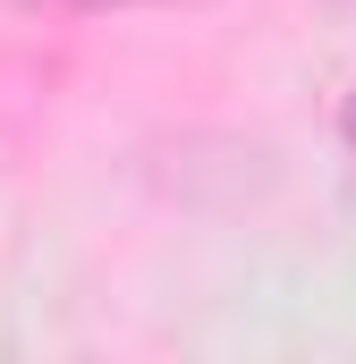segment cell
Segmentation results:
<instances>
[{"mask_svg": "<svg viewBox=\"0 0 356 364\" xmlns=\"http://www.w3.org/2000/svg\"><path fill=\"white\" fill-rule=\"evenodd\" d=\"M9 9H43V17H127V9H170V0H9Z\"/></svg>", "mask_w": 356, "mask_h": 364, "instance_id": "cell-1", "label": "cell"}, {"mask_svg": "<svg viewBox=\"0 0 356 364\" xmlns=\"http://www.w3.org/2000/svg\"><path fill=\"white\" fill-rule=\"evenodd\" d=\"M340 144L356 153V85H348V102H340Z\"/></svg>", "mask_w": 356, "mask_h": 364, "instance_id": "cell-2", "label": "cell"}, {"mask_svg": "<svg viewBox=\"0 0 356 364\" xmlns=\"http://www.w3.org/2000/svg\"><path fill=\"white\" fill-rule=\"evenodd\" d=\"M340 9H356V0H340Z\"/></svg>", "mask_w": 356, "mask_h": 364, "instance_id": "cell-3", "label": "cell"}]
</instances>
